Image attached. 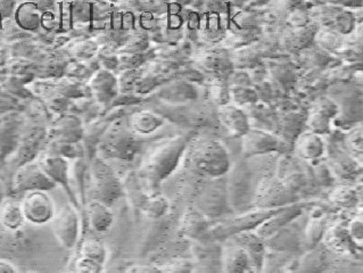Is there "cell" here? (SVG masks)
<instances>
[{"mask_svg":"<svg viewBox=\"0 0 363 273\" xmlns=\"http://www.w3.org/2000/svg\"><path fill=\"white\" fill-rule=\"evenodd\" d=\"M105 151L110 156L116 157V158H123V160H130L135 156L138 151V144L133 136L128 134H120L114 136L104 146Z\"/></svg>","mask_w":363,"mask_h":273,"instance_id":"obj_13","label":"cell"},{"mask_svg":"<svg viewBox=\"0 0 363 273\" xmlns=\"http://www.w3.org/2000/svg\"><path fill=\"white\" fill-rule=\"evenodd\" d=\"M354 194L352 192V190L350 189L344 188L340 189V190H336L334 194V202L336 203H340V205H350L352 202L354 201Z\"/></svg>","mask_w":363,"mask_h":273,"instance_id":"obj_29","label":"cell"},{"mask_svg":"<svg viewBox=\"0 0 363 273\" xmlns=\"http://www.w3.org/2000/svg\"><path fill=\"white\" fill-rule=\"evenodd\" d=\"M323 231V222L321 220H313L308 229V239L312 244H315L321 238Z\"/></svg>","mask_w":363,"mask_h":273,"instance_id":"obj_27","label":"cell"},{"mask_svg":"<svg viewBox=\"0 0 363 273\" xmlns=\"http://www.w3.org/2000/svg\"><path fill=\"white\" fill-rule=\"evenodd\" d=\"M80 253L81 256L94 260L101 265H104L106 261V250H105L104 245L96 239L84 240V244L81 246Z\"/></svg>","mask_w":363,"mask_h":273,"instance_id":"obj_22","label":"cell"},{"mask_svg":"<svg viewBox=\"0 0 363 273\" xmlns=\"http://www.w3.org/2000/svg\"><path fill=\"white\" fill-rule=\"evenodd\" d=\"M279 209H267V211L259 209L254 212L246 213V214L238 216L230 221L223 222L214 230V236H216L218 238H225L228 236H234L236 233L254 229V228L259 227V224L274 213L277 212Z\"/></svg>","mask_w":363,"mask_h":273,"instance_id":"obj_6","label":"cell"},{"mask_svg":"<svg viewBox=\"0 0 363 273\" xmlns=\"http://www.w3.org/2000/svg\"><path fill=\"white\" fill-rule=\"evenodd\" d=\"M4 198H5V186L3 181L0 180V202L3 201Z\"/></svg>","mask_w":363,"mask_h":273,"instance_id":"obj_31","label":"cell"},{"mask_svg":"<svg viewBox=\"0 0 363 273\" xmlns=\"http://www.w3.org/2000/svg\"><path fill=\"white\" fill-rule=\"evenodd\" d=\"M52 220V231L58 243L64 248L71 250L74 248L79 239L80 222L77 211L69 204H65L57 214L54 215Z\"/></svg>","mask_w":363,"mask_h":273,"instance_id":"obj_4","label":"cell"},{"mask_svg":"<svg viewBox=\"0 0 363 273\" xmlns=\"http://www.w3.org/2000/svg\"><path fill=\"white\" fill-rule=\"evenodd\" d=\"M47 175L55 182H60L69 188V164L62 157L48 156L40 163Z\"/></svg>","mask_w":363,"mask_h":273,"instance_id":"obj_17","label":"cell"},{"mask_svg":"<svg viewBox=\"0 0 363 273\" xmlns=\"http://www.w3.org/2000/svg\"><path fill=\"white\" fill-rule=\"evenodd\" d=\"M91 185L96 201L107 207L122 195V186L110 166L103 161L95 160L91 166Z\"/></svg>","mask_w":363,"mask_h":273,"instance_id":"obj_3","label":"cell"},{"mask_svg":"<svg viewBox=\"0 0 363 273\" xmlns=\"http://www.w3.org/2000/svg\"><path fill=\"white\" fill-rule=\"evenodd\" d=\"M187 145V138H177L157 146L145 164L143 173L153 182H159L170 175L178 164Z\"/></svg>","mask_w":363,"mask_h":273,"instance_id":"obj_1","label":"cell"},{"mask_svg":"<svg viewBox=\"0 0 363 273\" xmlns=\"http://www.w3.org/2000/svg\"><path fill=\"white\" fill-rule=\"evenodd\" d=\"M24 215L21 202L13 198H4L0 202V224L9 230H18L23 224Z\"/></svg>","mask_w":363,"mask_h":273,"instance_id":"obj_15","label":"cell"},{"mask_svg":"<svg viewBox=\"0 0 363 273\" xmlns=\"http://www.w3.org/2000/svg\"><path fill=\"white\" fill-rule=\"evenodd\" d=\"M325 240L330 250L340 254H352L357 246L354 240L351 238L349 231L338 226L327 231Z\"/></svg>","mask_w":363,"mask_h":273,"instance_id":"obj_16","label":"cell"},{"mask_svg":"<svg viewBox=\"0 0 363 273\" xmlns=\"http://www.w3.org/2000/svg\"><path fill=\"white\" fill-rule=\"evenodd\" d=\"M225 271L228 272H246L252 270L251 260L247 252L236 241V244L225 248L223 254Z\"/></svg>","mask_w":363,"mask_h":273,"instance_id":"obj_14","label":"cell"},{"mask_svg":"<svg viewBox=\"0 0 363 273\" xmlns=\"http://www.w3.org/2000/svg\"><path fill=\"white\" fill-rule=\"evenodd\" d=\"M219 115L222 125L227 129L228 134L233 138L242 136L251 129L247 115L236 106L228 104L222 105Z\"/></svg>","mask_w":363,"mask_h":273,"instance_id":"obj_10","label":"cell"},{"mask_svg":"<svg viewBox=\"0 0 363 273\" xmlns=\"http://www.w3.org/2000/svg\"><path fill=\"white\" fill-rule=\"evenodd\" d=\"M347 231H349L351 238L354 240L355 244L359 243V245L361 246V243H362L363 239L362 220H361V219H355V220H353L351 224H350V228Z\"/></svg>","mask_w":363,"mask_h":273,"instance_id":"obj_28","label":"cell"},{"mask_svg":"<svg viewBox=\"0 0 363 273\" xmlns=\"http://www.w3.org/2000/svg\"><path fill=\"white\" fill-rule=\"evenodd\" d=\"M86 218L90 227L97 233H104L110 229L113 223V213L106 204L99 201H91L86 209Z\"/></svg>","mask_w":363,"mask_h":273,"instance_id":"obj_12","label":"cell"},{"mask_svg":"<svg viewBox=\"0 0 363 273\" xmlns=\"http://www.w3.org/2000/svg\"><path fill=\"white\" fill-rule=\"evenodd\" d=\"M21 207L24 219L32 223H46L54 218V203L46 190L26 192Z\"/></svg>","mask_w":363,"mask_h":273,"instance_id":"obj_5","label":"cell"},{"mask_svg":"<svg viewBox=\"0 0 363 273\" xmlns=\"http://www.w3.org/2000/svg\"><path fill=\"white\" fill-rule=\"evenodd\" d=\"M254 1H255V3H257V1H259V0H254Z\"/></svg>","mask_w":363,"mask_h":273,"instance_id":"obj_32","label":"cell"},{"mask_svg":"<svg viewBox=\"0 0 363 273\" xmlns=\"http://www.w3.org/2000/svg\"><path fill=\"white\" fill-rule=\"evenodd\" d=\"M169 203L163 196H148L142 205L140 209L150 219H159L167 213Z\"/></svg>","mask_w":363,"mask_h":273,"instance_id":"obj_21","label":"cell"},{"mask_svg":"<svg viewBox=\"0 0 363 273\" xmlns=\"http://www.w3.org/2000/svg\"><path fill=\"white\" fill-rule=\"evenodd\" d=\"M325 23L332 26V29L336 30L337 33H351L354 26V18L351 13L346 12L340 8H329V15L325 14Z\"/></svg>","mask_w":363,"mask_h":273,"instance_id":"obj_19","label":"cell"},{"mask_svg":"<svg viewBox=\"0 0 363 273\" xmlns=\"http://www.w3.org/2000/svg\"><path fill=\"white\" fill-rule=\"evenodd\" d=\"M295 151L304 160H317L323 156L325 144L320 134L306 132L297 138L295 141Z\"/></svg>","mask_w":363,"mask_h":273,"instance_id":"obj_11","label":"cell"},{"mask_svg":"<svg viewBox=\"0 0 363 273\" xmlns=\"http://www.w3.org/2000/svg\"><path fill=\"white\" fill-rule=\"evenodd\" d=\"M283 149V143L277 136L261 130H250L242 136V151L247 156L262 155Z\"/></svg>","mask_w":363,"mask_h":273,"instance_id":"obj_8","label":"cell"},{"mask_svg":"<svg viewBox=\"0 0 363 273\" xmlns=\"http://www.w3.org/2000/svg\"><path fill=\"white\" fill-rule=\"evenodd\" d=\"M182 229L185 231L186 235L189 236L191 238H197L205 233L206 222L199 213H189L186 215Z\"/></svg>","mask_w":363,"mask_h":273,"instance_id":"obj_23","label":"cell"},{"mask_svg":"<svg viewBox=\"0 0 363 273\" xmlns=\"http://www.w3.org/2000/svg\"><path fill=\"white\" fill-rule=\"evenodd\" d=\"M74 270L78 271V272H101L103 270V265H101L99 262L94 261V260L84 257V256H80L75 261Z\"/></svg>","mask_w":363,"mask_h":273,"instance_id":"obj_25","label":"cell"},{"mask_svg":"<svg viewBox=\"0 0 363 273\" xmlns=\"http://www.w3.org/2000/svg\"><path fill=\"white\" fill-rule=\"evenodd\" d=\"M330 117H332L325 113V112L317 110V111L312 112L311 115L308 117L306 124L313 134H325L329 131Z\"/></svg>","mask_w":363,"mask_h":273,"instance_id":"obj_24","label":"cell"},{"mask_svg":"<svg viewBox=\"0 0 363 273\" xmlns=\"http://www.w3.org/2000/svg\"><path fill=\"white\" fill-rule=\"evenodd\" d=\"M301 213H302V207L300 205H293L286 209L280 207L277 212L269 216L267 220L259 224V227H257V235L261 239L271 238L276 233H279L286 224L297 218Z\"/></svg>","mask_w":363,"mask_h":273,"instance_id":"obj_9","label":"cell"},{"mask_svg":"<svg viewBox=\"0 0 363 273\" xmlns=\"http://www.w3.org/2000/svg\"><path fill=\"white\" fill-rule=\"evenodd\" d=\"M233 93H234L235 99L238 104H251V103L257 102V93L247 88H236L233 91Z\"/></svg>","mask_w":363,"mask_h":273,"instance_id":"obj_26","label":"cell"},{"mask_svg":"<svg viewBox=\"0 0 363 273\" xmlns=\"http://www.w3.org/2000/svg\"><path fill=\"white\" fill-rule=\"evenodd\" d=\"M18 272V267L13 265L12 262L7 260L0 259V273H15Z\"/></svg>","mask_w":363,"mask_h":273,"instance_id":"obj_30","label":"cell"},{"mask_svg":"<svg viewBox=\"0 0 363 273\" xmlns=\"http://www.w3.org/2000/svg\"><path fill=\"white\" fill-rule=\"evenodd\" d=\"M194 166L211 178L225 175L230 168V158L225 146L218 141H208L195 149L193 154Z\"/></svg>","mask_w":363,"mask_h":273,"instance_id":"obj_2","label":"cell"},{"mask_svg":"<svg viewBox=\"0 0 363 273\" xmlns=\"http://www.w3.org/2000/svg\"><path fill=\"white\" fill-rule=\"evenodd\" d=\"M130 123L137 134H150L163 124V120L150 112H139L133 114Z\"/></svg>","mask_w":363,"mask_h":273,"instance_id":"obj_18","label":"cell"},{"mask_svg":"<svg viewBox=\"0 0 363 273\" xmlns=\"http://www.w3.org/2000/svg\"><path fill=\"white\" fill-rule=\"evenodd\" d=\"M116 80L110 72H99L94 79L93 89L101 102H108L116 93Z\"/></svg>","mask_w":363,"mask_h":273,"instance_id":"obj_20","label":"cell"},{"mask_svg":"<svg viewBox=\"0 0 363 273\" xmlns=\"http://www.w3.org/2000/svg\"><path fill=\"white\" fill-rule=\"evenodd\" d=\"M55 181L52 180L46 171L43 169L40 164H26L18 170L15 175V189L22 192L30 190H50L55 186Z\"/></svg>","mask_w":363,"mask_h":273,"instance_id":"obj_7","label":"cell"}]
</instances>
